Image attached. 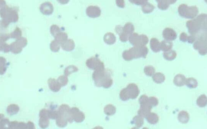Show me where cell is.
<instances>
[{"label": "cell", "mask_w": 207, "mask_h": 129, "mask_svg": "<svg viewBox=\"0 0 207 129\" xmlns=\"http://www.w3.org/2000/svg\"><path fill=\"white\" fill-rule=\"evenodd\" d=\"M207 17L206 14L202 13L195 18L187 22L186 25L191 35L196 36L201 31H206Z\"/></svg>", "instance_id": "1"}, {"label": "cell", "mask_w": 207, "mask_h": 129, "mask_svg": "<svg viewBox=\"0 0 207 129\" xmlns=\"http://www.w3.org/2000/svg\"><path fill=\"white\" fill-rule=\"evenodd\" d=\"M111 75L110 71L105 69L96 70L94 71L92 78L96 86L105 88L109 86L113 80Z\"/></svg>", "instance_id": "2"}, {"label": "cell", "mask_w": 207, "mask_h": 129, "mask_svg": "<svg viewBox=\"0 0 207 129\" xmlns=\"http://www.w3.org/2000/svg\"><path fill=\"white\" fill-rule=\"evenodd\" d=\"M149 49L145 46H135L130 48L129 50H125L124 52V57L128 61H130L134 59L143 57L146 58Z\"/></svg>", "instance_id": "3"}, {"label": "cell", "mask_w": 207, "mask_h": 129, "mask_svg": "<svg viewBox=\"0 0 207 129\" xmlns=\"http://www.w3.org/2000/svg\"><path fill=\"white\" fill-rule=\"evenodd\" d=\"M0 16L3 18L2 24L5 26L11 22H16L18 20L17 11L7 6L0 9Z\"/></svg>", "instance_id": "4"}, {"label": "cell", "mask_w": 207, "mask_h": 129, "mask_svg": "<svg viewBox=\"0 0 207 129\" xmlns=\"http://www.w3.org/2000/svg\"><path fill=\"white\" fill-rule=\"evenodd\" d=\"M140 93V90L137 85L131 83L125 88L123 89L119 94V97L122 101H126L129 99H135L137 98Z\"/></svg>", "instance_id": "5"}, {"label": "cell", "mask_w": 207, "mask_h": 129, "mask_svg": "<svg viewBox=\"0 0 207 129\" xmlns=\"http://www.w3.org/2000/svg\"><path fill=\"white\" fill-rule=\"evenodd\" d=\"M196 39L194 44V48L198 50L201 55H205L207 53L206 31H201L196 36Z\"/></svg>", "instance_id": "6"}, {"label": "cell", "mask_w": 207, "mask_h": 129, "mask_svg": "<svg viewBox=\"0 0 207 129\" xmlns=\"http://www.w3.org/2000/svg\"><path fill=\"white\" fill-rule=\"evenodd\" d=\"M178 12L181 17L186 19H194L199 13V9L196 6H188L182 4L178 8Z\"/></svg>", "instance_id": "7"}, {"label": "cell", "mask_w": 207, "mask_h": 129, "mask_svg": "<svg viewBox=\"0 0 207 129\" xmlns=\"http://www.w3.org/2000/svg\"><path fill=\"white\" fill-rule=\"evenodd\" d=\"M86 64L88 68L94 71L105 69L104 64L103 62L96 57H92L88 59L86 61Z\"/></svg>", "instance_id": "8"}, {"label": "cell", "mask_w": 207, "mask_h": 129, "mask_svg": "<svg viewBox=\"0 0 207 129\" xmlns=\"http://www.w3.org/2000/svg\"><path fill=\"white\" fill-rule=\"evenodd\" d=\"M58 112L59 114L67 119L68 122L71 123L74 122L70 112V108L69 106L66 104L62 105L59 107Z\"/></svg>", "instance_id": "9"}, {"label": "cell", "mask_w": 207, "mask_h": 129, "mask_svg": "<svg viewBox=\"0 0 207 129\" xmlns=\"http://www.w3.org/2000/svg\"><path fill=\"white\" fill-rule=\"evenodd\" d=\"M40 126L42 128H47L49 125V110L43 109L40 112Z\"/></svg>", "instance_id": "10"}, {"label": "cell", "mask_w": 207, "mask_h": 129, "mask_svg": "<svg viewBox=\"0 0 207 129\" xmlns=\"http://www.w3.org/2000/svg\"><path fill=\"white\" fill-rule=\"evenodd\" d=\"M70 112L74 121L77 123L83 122L85 119V115L83 112H81L77 108L70 109Z\"/></svg>", "instance_id": "11"}, {"label": "cell", "mask_w": 207, "mask_h": 129, "mask_svg": "<svg viewBox=\"0 0 207 129\" xmlns=\"http://www.w3.org/2000/svg\"><path fill=\"white\" fill-rule=\"evenodd\" d=\"M86 13L88 17L95 18L100 17L101 13V11L98 7L90 6L87 8Z\"/></svg>", "instance_id": "12"}, {"label": "cell", "mask_w": 207, "mask_h": 129, "mask_svg": "<svg viewBox=\"0 0 207 129\" xmlns=\"http://www.w3.org/2000/svg\"><path fill=\"white\" fill-rule=\"evenodd\" d=\"M163 36L165 40L171 41L175 40L177 38V34L173 29L167 27L164 30Z\"/></svg>", "instance_id": "13"}, {"label": "cell", "mask_w": 207, "mask_h": 129, "mask_svg": "<svg viewBox=\"0 0 207 129\" xmlns=\"http://www.w3.org/2000/svg\"><path fill=\"white\" fill-rule=\"evenodd\" d=\"M39 9L41 13L46 16L52 15L54 10L53 5L49 2H45L41 4Z\"/></svg>", "instance_id": "14"}, {"label": "cell", "mask_w": 207, "mask_h": 129, "mask_svg": "<svg viewBox=\"0 0 207 129\" xmlns=\"http://www.w3.org/2000/svg\"><path fill=\"white\" fill-rule=\"evenodd\" d=\"M152 108L149 103L141 105L140 109L138 112V115L143 118H145L151 112Z\"/></svg>", "instance_id": "15"}, {"label": "cell", "mask_w": 207, "mask_h": 129, "mask_svg": "<svg viewBox=\"0 0 207 129\" xmlns=\"http://www.w3.org/2000/svg\"><path fill=\"white\" fill-rule=\"evenodd\" d=\"M48 83L49 89L53 92H58L61 88L62 86L54 78H49L48 79Z\"/></svg>", "instance_id": "16"}, {"label": "cell", "mask_w": 207, "mask_h": 129, "mask_svg": "<svg viewBox=\"0 0 207 129\" xmlns=\"http://www.w3.org/2000/svg\"><path fill=\"white\" fill-rule=\"evenodd\" d=\"M63 50L67 51H71L75 48V43L72 39H67L60 45Z\"/></svg>", "instance_id": "17"}, {"label": "cell", "mask_w": 207, "mask_h": 129, "mask_svg": "<svg viewBox=\"0 0 207 129\" xmlns=\"http://www.w3.org/2000/svg\"><path fill=\"white\" fill-rule=\"evenodd\" d=\"M186 78L184 75L179 74L175 76L174 83L176 86L181 87L185 85Z\"/></svg>", "instance_id": "18"}, {"label": "cell", "mask_w": 207, "mask_h": 129, "mask_svg": "<svg viewBox=\"0 0 207 129\" xmlns=\"http://www.w3.org/2000/svg\"><path fill=\"white\" fill-rule=\"evenodd\" d=\"M150 47L154 53L160 51V42L156 38H151L150 41Z\"/></svg>", "instance_id": "19"}, {"label": "cell", "mask_w": 207, "mask_h": 129, "mask_svg": "<svg viewBox=\"0 0 207 129\" xmlns=\"http://www.w3.org/2000/svg\"><path fill=\"white\" fill-rule=\"evenodd\" d=\"M104 41L107 45H112L116 42V38L112 33L108 32L105 34L104 37Z\"/></svg>", "instance_id": "20"}, {"label": "cell", "mask_w": 207, "mask_h": 129, "mask_svg": "<svg viewBox=\"0 0 207 129\" xmlns=\"http://www.w3.org/2000/svg\"><path fill=\"white\" fill-rule=\"evenodd\" d=\"M178 119L181 123L185 124L188 122L189 121V115L188 112L186 111H181L178 115Z\"/></svg>", "instance_id": "21"}, {"label": "cell", "mask_w": 207, "mask_h": 129, "mask_svg": "<svg viewBox=\"0 0 207 129\" xmlns=\"http://www.w3.org/2000/svg\"><path fill=\"white\" fill-rule=\"evenodd\" d=\"M145 118L148 123L152 125L157 124L159 121V117L158 115L154 112H151Z\"/></svg>", "instance_id": "22"}, {"label": "cell", "mask_w": 207, "mask_h": 129, "mask_svg": "<svg viewBox=\"0 0 207 129\" xmlns=\"http://www.w3.org/2000/svg\"><path fill=\"white\" fill-rule=\"evenodd\" d=\"M144 123V118L138 115L135 116L131 122L132 124L134 125L136 128H140L143 125Z\"/></svg>", "instance_id": "23"}, {"label": "cell", "mask_w": 207, "mask_h": 129, "mask_svg": "<svg viewBox=\"0 0 207 129\" xmlns=\"http://www.w3.org/2000/svg\"><path fill=\"white\" fill-rule=\"evenodd\" d=\"M68 122L64 117L59 114L58 112V116L56 119V123L58 126L60 127H64L67 125Z\"/></svg>", "instance_id": "24"}, {"label": "cell", "mask_w": 207, "mask_h": 129, "mask_svg": "<svg viewBox=\"0 0 207 129\" xmlns=\"http://www.w3.org/2000/svg\"><path fill=\"white\" fill-rule=\"evenodd\" d=\"M173 47V43L171 41L164 40L160 42L161 50L164 52L169 51Z\"/></svg>", "instance_id": "25"}, {"label": "cell", "mask_w": 207, "mask_h": 129, "mask_svg": "<svg viewBox=\"0 0 207 129\" xmlns=\"http://www.w3.org/2000/svg\"><path fill=\"white\" fill-rule=\"evenodd\" d=\"M153 79L156 83L161 84L165 81V78L163 74L160 72H157L153 75Z\"/></svg>", "instance_id": "26"}, {"label": "cell", "mask_w": 207, "mask_h": 129, "mask_svg": "<svg viewBox=\"0 0 207 129\" xmlns=\"http://www.w3.org/2000/svg\"><path fill=\"white\" fill-rule=\"evenodd\" d=\"M163 56L164 59L168 61H171L175 60L177 56L176 52L174 50L164 52Z\"/></svg>", "instance_id": "27"}, {"label": "cell", "mask_w": 207, "mask_h": 129, "mask_svg": "<svg viewBox=\"0 0 207 129\" xmlns=\"http://www.w3.org/2000/svg\"><path fill=\"white\" fill-rule=\"evenodd\" d=\"M104 111L107 116H113L116 112V108L114 105L109 104L105 107Z\"/></svg>", "instance_id": "28"}, {"label": "cell", "mask_w": 207, "mask_h": 129, "mask_svg": "<svg viewBox=\"0 0 207 129\" xmlns=\"http://www.w3.org/2000/svg\"><path fill=\"white\" fill-rule=\"evenodd\" d=\"M68 37V36L66 33L61 31L54 38L55 40H56L61 45L67 40Z\"/></svg>", "instance_id": "29"}, {"label": "cell", "mask_w": 207, "mask_h": 129, "mask_svg": "<svg viewBox=\"0 0 207 129\" xmlns=\"http://www.w3.org/2000/svg\"><path fill=\"white\" fill-rule=\"evenodd\" d=\"M142 10L143 13L145 14L151 13L154 11L155 7L154 5L149 3L148 2L142 5Z\"/></svg>", "instance_id": "30"}, {"label": "cell", "mask_w": 207, "mask_h": 129, "mask_svg": "<svg viewBox=\"0 0 207 129\" xmlns=\"http://www.w3.org/2000/svg\"><path fill=\"white\" fill-rule=\"evenodd\" d=\"M139 35L136 33H132L129 36L128 40L129 42L134 46H137L139 41Z\"/></svg>", "instance_id": "31"}, {"label": "cell", "mask_w": 207, "mask_h": 129, "mask_svg": "<svg viewBox=\"0 0 207 129\" xmlns=\"http://www.w3.org/2000/svg\"><path fill=\"white\" fill-rule=\"evenodd\" d=\"M197 105L200 108H204L206 106L207 103V97L205 94H202L197 99Z\"/></svg>", "instance_id": "32"}, {"label": "cell", "mask_w": 207, "mask_h": 129, "mask_svg": "<svg viewBox=\"0 0 207 129\" xmlns=\"http://www.w3.org/2000/svg\"><path fill=\"white\" fill-rule=\"evenodd\" d=\"M185 84L189 88H194L198 86V82L194 78H190L186 79Z\"/></svg>", "instance_id": "33"}, {"label": "cell", "mask_w": 207, "mask_h": 129, "mask_svg": "<svg viewBox=\"0 0 207 129\" xmlns=\"http://www.w3.org/2000/svg\"><path fill=\"white\" fill-rule=\"evenodd\" d=\"M135 27L132 23L128 22L126 23L123 27V31L125 33L129 36L134 31Z\"/></svg>", "instance_id": "34"}, {"label": "cell", "mask_w": 207, "mask_h": 129, "mask_svg": "<svg viewBox=\"0 0 207 129\" xmlns=\"http://www.w3.org/2000/svg\"><path fill=\"white\" fill-rule=\"evenodd\" d=\"M159 9L161 10H166L169 7V5L167 0H156Z\"/></svg>", "instance_id": "35"}, {"label": "cell", "mask_w": 207, "mask_h": 129, "mask_svg": "<svg viewBox=\"0 0 207 129\" xmlns=\"http://www.w3.org/2000/svg\"><path fill=\"white\" fill-rule=\"evenodd\" d=\"M149 41L148 37L147 36L144 35V34H141V35H139V42H138L137 46H146L148 43Z\"/></svg>", "instance_id": "36"}, {"label": "cell", "mask_w": 207, "mask_h": 129, "mask_svg": "<svg viewBox=\"0 0 207 129\" xmlns=\"http://www.w3.org/2000/svg\"><path fill=\"white\" fill-rule=\"evenodd\" d=\"M78 71V68L75 66L71 65L68 66L65 69L64 71V75L68 76L73 73L77 72Z\"/></svg>", "instance_id": "37"}, {"label": "cell", "mask_w": 207, "mask_h": 129, "mask_svg": "<svg viewBox=\"0 0 207 129\" xmlns=\"http://www.w3.org/2000/svg\"><path fill=\"white\" fill-rule=\"evenodd\" d=\"M145 74L148 76H152L155 73V69L154 67L151 65L145 67L144 69Z\"/></svg>", "instance_id": "38"}, {"label": "cell", "mask_w": 207, "mask_h": 129, "mask_svg": "<svg viewBox=\"0 0 207 129\" xmlns=\"http://www.w3.org/2000/svg\"><path fill=\"white\" fill-rule=\"evenodd\" d=\"M60 44L56 40L52 41L50 45L51 50L52 52L56 53L58 52L60 49Z\"/></svg>", "instance_id": "39"}, {"label": "cell", "mask_w": 207, "mask_h": 129, "mask_svg": "<svg viewBox=\"0 0 207 129\" xmlns=\"http://www.w3.org/2000/svg\"><path fill=\"white\" fill-rule=\"evenodd\" d=\"M58 82L62 86H65L68 83V76L65 75H61L57 79Z\"/></svg>", "instance_id": "40"}, {"label": "cell", "mask_w": 207, "mask_h": 129, "mask_svg": "<svg viewBox=\"0 0 207 129\" xmlns=\"http://www.w3.org/2000/svg\"><path fill=\"white\" fill-rule=\"evenodd\" d=\"M50 31L51 34L54 37H55L61 31L60 27L56 25H53L51 26Z\"/></svg>", "instance_id": "41"}, {"label": "cell", "mask_w": 207, "mask_h": 129, "mask_svg": "<svg viewBox=\"0 0 207 129\" xmlns=\"http://www.w3.org/2000/svg\"><path fill=\"white\" fill-rule=\"evenodd\" d=\"M148 103L152 108L153 107L157 106L159 103L158 99L154 97H149Z\"/></svg>", "instance_id": "42"}, {"label": "cell", "mask_w": 207, "mask_h": 129, "mask_svg": "<svg viewBox=\"0 0 207 129\" xmlns=\"http://www.w3.org/2000/svg\"><path fill=\"white\" fill-rule=\"evenodd\" d=\"M149 97L147 96L143 95L140 96V98L139 99V102L140 105H143V104L148 103Z\"/></svg>", "instance_id": "43"}, {"label": "cell", "mask_w": 207, "mask_h": 129, "mask_svg": "<svg viewBox=\"0 0 207 129\" xmlns=\"http://www.w3.org/2000/svg\"><path fill=\"white\" fill-rule=\"evenodd\" d=\"M129 1L131 3L135 5H143L148 2V0H129Z\"/></svg>", "instance_id": "44"}, {"label": "cell", "mask_w": 207, "mask_h": 129, "mask_svg": "<svg viewBox=\"0 0 207 129\" xmlns=\"http://www.w3.org/2000/svg\"><path fill=\"white\" fill-rule=\"evenodd\" d=\"M5 62H6V60L5 59L0 57V73H1V72H2L3 73H4L3 72L5 71Z\"/></svg>", "instance_id": "45"}, {"label": "cell", "mask_w": 207, "mask_h": 129, "mask_svg": "<svg viewBox=\"0 0 207 129\" xmlns=\"http://www.w3.org/2000/svg\"><path fill=\"white\" fill-rule=\"evenodd\" d=\"M119 39L122 42H126L128 41V38H129V36L128 34L125 33L124 31H123L120 34Z\"/></svg>", "instance_id": "46"}, {"label": "cell", "mask_w": 207, "mask_h": 129, "mask_svg": "<svg viewBox=\"0 0 207 129\" xmlns=\"http://www.w3.org/2000/svg\"><path fill=\"white\" fill-rule=\"evenodd\" d=\"M22 32L20 30L19 28H17L15 31H13V33L12 34V38H18L20 37L21 36Z\"/></svg>", "instance_id": "47"}, {"label": "cell", "mask_w": 207, "mask_h": 129, "mask_svg": "<svg viewBox=\"0 0 207 129\" xmlns=\"http://www.w3.org/2000/svg\"><path fill=\"white\" fill-rule=\"evenodd\" d=\"M58 116V111H49V119H56Z\"/></svg>", "instance_id": "48"}, {"label": "cell", "mask_w": 207, "mask_h": 129, "mask_svg": "<svg viewBox=\"0 0 207 129\" xmlns=\"http://www.w3.org/2000/svg\"><path fill=\"white\" fill-rule=\"evenodd\" d=\"M116 3L119 7L121 8L125 7V3L124 0H116Z\"/></svg>", "instance_id": "49"}, {"label": "cell", "mask_w": 207, "mask_h": 129, "mask_svg": "<svg viewBox=\"0 0 207 129\" xmlns=\"http://www.w3.org/2000/svg\"><path fill=\"white\" fill-rule=\"evenodd\" d=\"M196 39V37L195 36L190 35L189 36H188L187 41L190 44L194 43Z\"/></svg>", "instance_id": "50"}, {"label": "cell", "mask_w": 207, "mask_h": 129, "mask_svg": "<svg viewBox=\"0 0 207 129\" xmlns=\"http://www.w3.org/2000/svg\"><path fill=\"white\" fill-rule=\"evenodd\" d=\"M188 35L185 32H182L180 36V40L183 42H186L187 41Z\"/></svg>", "instance_id": "51"}, {"label": "cell", "mask_w": 207, "mask_h": 129, "mask_svg": "<svg viewBox=\"0 0 207 129\" xmlns=\"http://www.w3.org/2000/svg\"><path fill=\"white\" fill-rule=\"evenodd\" d=\"M116 32L118 35H120L123 31V27L121 25L116 26L115 29Z\"/></svg>", "instance_id": "52"}, {"label": "cell", "mask_w": 207, "mask_h": 129, "mask_svg": "<svg viewBox=\"0 0 207 129\" xmlns=\"http://www.w3.org/2000/svg\"><path fill=\"white\" fill-rule=\"evenodd\" d=\"M57 1L59 3L62 4V5H65V4L68 3L69 2L70 0H57Z\"/></svg>", "instance_id": "53"}]
</instances>
